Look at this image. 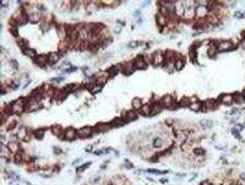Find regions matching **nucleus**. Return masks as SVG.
<instances>
[{"mask_svg": "<svg viewBox=\"0 0 245 185\" xmlns=\"http://www.w3.org/2000/svg\"><path fill=\"white\" fill-rule=\"evenodd\" d=\"M166 62V58H164V54L161 52V50H157L154 53H152V60H151V64L153 66H163Z\"/></svg>", "mask_w": 245, "mask_h": 185, "instance_id": "obj_1", "label": "nucleus"}, {"mask_svg": "<svg viewBox=\"0 0 245 185\" xmlns=\"http://www.w3.org/2000/svg\"><path fill=\"white\" fill-rule=\"evenodd\" d=\"M195 17H196V7L195 6H191V7H185L184 16L180 20L184 21V22H190V21L195 20Z\"/></svg>", "mask_w": 245, "mask_h": 185, "instance_id": "obj_2", "label": "nucleus"}, {"mask_svg": "<svg viewBox=\"0 0 245 185\" xmlns=\"http://www.w3.org/2000/svg\"><path fill=\"white\" fill-rule=\"evenodd\" d=\"M131 62H133V65H134L135 70H143V69H147V66H148V64L145 60V57L143 55L135 57Z\"/></svg>", "mask_w": 245, "mask_h": 185, "instance_id": "obj_3", "label": "nucleus"}, {"mask_svg": "<svg viewBox=\"0 0 245 185\" xmlns=\"http://www.w3.org/2000/svg\"><path fill=\"white\" fill-rule=\"evenodd\" d=\"M234 49V44L230 41H221L217 43V52L223 53V52H229Z\"/></svg>", "mask_w": 245, "mask_h": 185, "instance_id": "obj_4", "label": "nucleus"}, {"mask_svg": "<svg viewBox=\"0 0 245 185\" xmlns=\"http://www.w3.org/2000/svg\"><path fill=\"white\" fill-rule=\"evenodd\" d=\"M95 134V130L92 126H82L77 130V136L81 139H88Z\"/></svg>", "mask_w": 245, "mask_h": 185, "instance_id": "obj_5", "label": "nucleus"}, {"mask_svg": "<svg viewBox=\"0 0 245 185\" xmlns=\"http://www.w3.org/2000/svg\"><path fill=\"white\" fill-rule=\"evenodd\" d=\"M76 137H78V136H77V130H75L74 127H68V129H65V130H64V134L60 136V139L66 140V141H72V140H75Z\"/></svg>", "mask_w": 245, "mask_h": 185, "instance_id": "obj_6", "label": "nucleus"}, {"mask_svg": "<svg viewBox=\"0 0 245 185\" xmlns=\"http://www.w3.org/2000/svg\"><path fill=\"white\" fill-rule=\"evenodd\" d=\"M87 25H88V28L91 30L93 36H99L102 33V31L105 28L104 25L98 24V22H92V24H87Z\"/></svg>", "mask_w": 245, "mask_h": 185, "instance_id": "obj_7", "label": "nucleus"}, {"mask_svg": "<svg viewBox=\"0 0 245 185\" xmlns=\"http://www.w3.org/2000/svg\"><path fill=\"white\" fill-rule=\"evenodd\" d=\"M169 21L171 20L168 17H166V16H163V15H161V14L157 12V15H156V24H157V26L159 27L161 31H162V28H164V27L168 26Z\"/></svg>", "mask_w": 245, "mask_h": 185, "instance_id": "obj_8", "label": "nucleus"}, {"mask_svg": "<svg viewBox=\"0 0 245 185\" xmlns=\"http://www.w3.org/2000/svg\"><path fill=\"white\" fill-rule=\"evenodd\" d=\"M159 102H161V104L163 105V108H168V109H171V107L175 104L174 97H173V96H169V94L163 96V97L159 99Z\"/></svg>", "mask_w": 245, "mask_h": 185, "instance_id": "obj_9", "label": "nucleus"}, {"mask_svg": "<svg viewBox=\"0 0 245 185\" xmlns=\"http://www.w3.org/2000/svg\"><path fill=\"white\" fill-rule=\"evenodd\" d=\"M210 14V9L206 6H196V19L199 20H204L209 16Z\"/></svg>", "mask_w": 245, "mask_h": 185, "instance_id": "obj_10", "label": "nucleus"}, {"mask_svg": "<svg viewBox=\"0 0 245 185\" xmlns=\"http://www.w3.org/2000/svg\"><path fill=\"white\" fill-rule=\"evenodd\" d=\"M121 65V72L124 75H131L135 71V67L133 65V62H124L120 64Z\"/></svg>", "mask_w": 245, "mask_h": 185, "instance_id": "obj_11", "label": "nucleus"}, {"mask_svg": "<svg viewBox=\"0 0 245 185\" xmlns=\"http://www.w3.org/2000/svg\"><path fill=\"white\" fill-rule=\"evenodd\" d=\"M152 147L156 150H164L166 148V140L163 137H154L152 140Z\"/></svg>", "mask_w": 245, "mask_h": 185, "instance_id": "obj_12", "label": "nucleus"}, {"mask_svg": "<svg viewBox=\"0 0 245 185\" xmlns=\"http://www.w3.org/2000/svg\"><path fill=\"white\" fill-rule=\"evenodd\" d=\"M218 101H219L222 104H224V105H232V104L234 103V96H233V94H229V93L222 94V96L219 97Z\"/></svg>", "mask_w": 245, "mask_h": 185, "instance_id": "obj_13", "label": "nucleus"}, {"mask_svg": "<svg viewBox=\"0 0 245 185\" xmlns=\"http://www.w3.org/2000/svg\"><path fill=\"white\" fill-rule=\"evenodd\" d=\"M35 64L37 66H39V67H44V66H47L48 64H49V60H48V55H44V54H40V55H38L37 58H36L35 60Z\"/></svg>", "mask_w": 245, "mask_h": 185, "instance_id": "obj_14", "label": "nucleus"}, {"mask_svg": "<svg viewBox=\"0 0 245 185\" xmlns=\"http://www.w3.org/2000/svg\"><path fill=\"white\" fill-rule=\"evenodd\" d=\"M184 12H185L184 2H183V1H176V2H175V15H176V17L183 19Z\"/></svg>", "mask_w": 245, "mask_h": 185, "instance_id": "obj_15", "label": "nucleus"}, {"mask_svg": "<svg viewBox=\"0 0 245 185\" xmlns=\"http://www.w3.org/2000/svg\"><path fill=\"white\" fill-rule=\"evenodd\" d=\"M137 115H139V112H137V110H134V109H131V110H129V112L124 113L123 118L126 120V123H130V122H133V120L137 119Z\"/></svg>", "mask_w": 245, "mask_h": 185, "instance_id": "obj_16", "label": "nucleus"}, {"mask_svg": "<svg viewBox=\"0 0 245 185\" xmlns=\"http://www.w3.org/2000/svg\"><path fill=\"white\" fill-rule=\"evenodd\" d=\"M40 108V102H38V101H35V99H30V102L27 103V105H26V110L27 112H35V110H38Z\"/></svg>", "mask_w": 245, "mask_h": 185, "instance_id": "obj_17", "label": "nucleus"}, {"mask_svg": "<svg viewBox=\"0 0 245 185\" xmlns=\"http://www.w3.org/2000/svg\"><path fill=\"white\" fill-rule=\"evenodd\" d=\"M28 20H30V22H32V24H37V22H42V20H43V17H42V12H39L38 10H36L35 12H32V14H30L28 15Z\"/></svg>", "mask_w": 245, "mask_h": 185, "instance_id": "obj_18", "label": "nucleus"}, {"mask_svg": "<svg viewBox=\"0 0 245 185\" xmlns=\"http://www.w3.org/2000/svg\"><path fill=\"white\" fill-rule=\"evenodd\" d=\"M139 113L143 117H151L152 113V104H143L139 109Z\"/></svg>", "mask_w": 245, "mask_h": 185, "instance_id": "obj_19", "label": "nucleus"}, {"mask_svg": "<svg viewBox=\"0 0 245 185\" xmlns=\"http://www.w3.org/2000/svg\"><path fill=\"white\" fill-rule=\"evenodd\" d=\"M120 71H121V65H120V64H118V65H113V66H110V67L107 70V72H108L109 77H114V76H115V75H118Z\"/></svg>", "mask_w": 245, "mask_h": 185, "instance_id": "obj_20", "label": "nucleus"}, {"mask_svg": "<svg viewBox=\"0 0 245 185\" xmlns=\"http://www.w3.org/2000/svg\"><path fill=\"white\" fill-rule=\"evenodd\" d=\"M28 135H30V134H28V129H27L26 126H20V129H19V131H17V139L25 141V140L27 139Z\"/></svg>", "mask_w": 245, "mask_h": 185, "instance_id": "obj_21", "label": "nucleus"}, {"mask_svg": "<svg viewBox=\"0 0 245 185\" xmlns=\"http://www.w3.org/2000/svg\"><path fill=\"white\" fill-rule=\"evenodd\" d=\"M110 124V127H120V126H124L126 124V120L123 118V117H119V118H115L112 120Z\"/></svg>", "mask_w": 245, "mask_h": 185, "instance_id": "obj_22", "label": "nucleus"}, {"mask_svg": "<svg viewBox=\"0 0 245 185\" xmlns=\"http://www.w3.org/2000/svg\"><path fill=\"white\" fill-rule=\"evenodd\" d=\"M109 129H110V124L108 123H98L93 127L95 132H104V131L109 130Z\"/></svg>", "mask_w": 245, "mask_h": 185, "instance_id": "obj_23", "label": "nucleus"}, {"mask_svg": "<svg viewBox=\"0 0 245 185\" xmlns=\"http://www.w3.org/2000/svg\"><path fill=\"white\" fill-rule=\"evenodd\" d=\"M60 59H61V57H60V54H59L58 52H54V53H49V54H48V60H49V64H50V65L57 64Z\"/></svg>", "mask_w": 245, "mask_h": 185, "instance_id": "obj_24", "label": "nucleus"}, {"mask_svg": "<svg viewBox=\"0 0 245 185\" xmlns=\"http://www.w3.org/2000/svg\"><path fill=\"white\" fill-rule=\"evenodd\" d=\"M7 147H9L10 152H11V153H14V154L19 153V152L21 151V148H20V146H19L17 141H10V142L7 144Z\"/></svg>", "mask_w": 245, "mask_h": 185, "instance_id": "obj_25", "label": "nucleus"}, {"mask_svg": "<svg viewBox=\"0 0 245 185\" xmlns=\"http://www.w3.org/2000/svg\"><path fill=\"white\" fill-rule=\"evenodd\" d=\"M162 110H163V105L161 104V102H159V101H158V102H154V103L152 104V113H151V117H152V115H156V114H159Z\"/></svg>", "mask_w": 245, "mask_h": 185, "instance_id": "obj_26", "label": "nucleus"}, {"mask_svg": "<svg viewBox=\"0 0 245 185\" xmlns=\"http://www.w3.org/2000/svg\"><path fill=\"white\" fill-rule=\"evenodd\" d=\"M174 66H175V70H183V67L185 66V59L181 57V55H179L178 54V57H176V60L174 62Z\"/></svg>", "mask_w": 245, "mask_h": 185, "instance_id": "obj_27", "label": "nucleus"}, {"mask_svg": "<svg viewBox=\"0 0 245 185\" xmlns=\"http://www.w3.org/2000/svg\"><path fill=\"white\" fill-rule=\"evenodd\" d=\"M17 45L21 48V50H22V52L30 48V47H28V41H26L25 38H21V37H19V38H17Z\"/></svg>", "mask_w": 245, "mask_h": 185, "instance_id": "obj_28", "label": "nucleus"}, {"mask_svg": "<svg viewBox=\"0 0 245 185\" xmlns=\"http://www.w3.org/2000/svg\"><path fill=\"white\" fill-rule=\"evenodd\" d=\"M142 105H143V104H142V101H141V98H139V97H135V98L131 101V107H133L134 110H137V112H139V109H140Z\"/></svg>", "mask_w": 245, "mask_h": 185, "instance_id": "obj_29", "label": "nucleus"}, {"mask_svg": "<svg viewBox=\"0 0 245 185\" xmlns=\"http://www.w3.org/2000/svg\"><path fill=\"white\" fill-rule=\"evenodd\" d=\"M50 131H52L55 136H59V137L64 134V130H63V127H61L60 125H53V126L50 127Z\"/></svg>", "mask_w": 245, "mask_h": 185, "instance_id": "obj_30", "label": "nucleus"}, {"mask_svg": "<svg viewBox=\"0 0 245 185\" xmlns=\"http://www.w3.org/2000/svg\"><path fill=\"white\" fill-rule=\"evenodd\" d=\"M190 104H191V98H190V97H183V98L179 101V103H178V105H179L180 108L189 107Z\"/></svg>", "mask_w": 245, "mask_h": 185, "instance_id": "obj_31", "label": "nucleus"}, {"mask_svg": "<svg viewBox=\"0 0 245 185\" xmlns=\"http://www.w3.org/2000/svg\"><path fill=\"white\" fill-rule=\"evenodd\" d=\"M26 57H28V58H31V59H33L35 60L36 58L38 57V54H37V52H36V49H33V48H28V49H26V50H23L22 52Z\"/></svg>", "mask_w": 245, "mask_h": 185, "instance_id": "obj_32", "label": "nucleus"}, {"mask_svg": "<svg viewBox=\"0 0 245 185\" xmlns=\"http://www.w3.org/2000/svg\"><path fill=\"white\" fill-rule=\"evenodd\" d=\"M189 108H190V110H192V112H200L201 108H202V103H201L200 101L192 102V103L189 105Z\"/></svg>", "mask_w": 245, "mask_h": 185, "instance_id": "obj_33", "label": "nucleus"}, {"mask_svg": "<svg viewBox=\"0 0 245 185\" xmlns=\"http://www.w3.org/2000/svg\"><path fill=\"white\" fill-rule=\"evenodd\" d=\"M44 132H45V129H43V127H40V129H36L35 131H33V134H32V136H35L36 139L40 140V139H43Z\"/></svg>", "mask_w": 245, "mask_h": 185, "instance_id": "obj_34", "label": "nucleus"}, {"mask_svg": "<svg viewBox=\"0 0 245 185\" xmlns=\"http://www.w3.org/2000/svg\"><path fill=\"white\" fill-rule=\"evenodd\" d=\"M196 55H197V53H196V49H194V48H191L190 47V49H189V58H190V60L194 62V64H196Z\"/></svg>", "mask_w": 245, "mask_h": 185, "instance_id": "obj_35", "label": "nucleus"}, {"mask_svg": "<svg viewBox=\"0 0 245 185\" xmlns=\"http://www.w3.org/2000/svg\"><path fill=\"white\" fill-rule=\"evenodd\" d=\"M91 164H92V162H87V163H83V164H82L81 167H78V168L76 169V173H77V174H81V173H82V172H85V170H86V169H87V168H88V167H90Z\"/></svg>", "mask_w": 245, "mask_h": 185, "instance_id": "obj_36", "label": "nucleus"}, {"mask_svg": "<svg viewBox=\"0 0 245 185\" xmlns=\"http://www.w3.org/2000/svg\"><path fill=\"white\" fill-rule=\"evenodd\" d=\"M50 27H52V25L48 24V22H45V21H42L40 25H39V28L42 30V32H48L50 30Z\"/></svg>", "mask_w": 245, "mask_h": 185, "instance_id": "obj_37", "label": "nucleus"}, {"mask_svg": "<svg viewBox=\"0 0 245 185\" xmlns=\"http://www.w3.org/2000/svg\"><path fill=\"white\" fill-rule=\"evenodd\" d=\"M141 43L140 41H131V42H129L128 43V48H130V49H135V48H139L140 47Z\"/></svg>", "mask_w": 245, "mask_h": 185, "instance_id": "obj_38", "label": "nucleus"}, {"mask_svg": "<svg viewBox=\"0 0 245 185\" xmlns=\"http://www.w3.org/2000/svg\"><path fill=\"white\" fill-rule=\"evenodd\" d=\"M9 65H10V67L12 69V70H19V67H20V64L17 62V60L16 59H10L9 60Z\"/></svg>", "mask_w": 245, "mask_h": 185, "instance_id": "obj_39", "label": "nucleus"}, {"mask_svg": "<svg viewBox=\"0 0 245 185\" xmlns=\"http://www.w3.org/2000/svg\"><path fill=\"white\" fill-rule=\"evenodd\" d=\"M101 48H102V47H101L99 44H90L88 52H90V53H92V54H95V53H97V52H98Z\"/></svg>", "mask_w": 245, "mask_h": 185, "instance_id": "obj_40", "label": "nucleus"}, {"mask_svg": "<svg viewBox=\"0 0 245 185\" xmlns=\"http://www.w3.org/2000/svg\"><path fill=\"white\" fill-rule=\"evenodd\" d=\"M234 102L238 103V104H243L245 102V98L243 94H235L234 96Z\"/></svg>", "mask_w": 245, "mask_h": 185, "instance_id": "obj_41", "label": "nucleus"}, {"mask_svg": "<svg viewBox=\"0 0 245 185\" xmlns=\"http://www.w3.org/2000/svg\"><path fill=\"white\" fill-rule=\"evenodd\" d=\"M192 152L195 156H204V154L206 153V151L204 150V148H201V147H195L194 150H192Z\"/></svg>", "mask_w": 245, "mask_h": 185, "instance_id": "obj_42", "label": "nucleus"}, {"mask_svg": "<svg viewBox=\"0 0 245 185\" xmlns=\"http://www.w3.org/2000/svg\"><path fill=\"white\" fill-rule=\"evenodd\" d=\"M17 125V120H9V124H7V130H12L15 126Z\"/></svg>", "mask_w": 245, "mask_h": 185, "instance_id": "obj_43", "label": "nucleus"}, {"mask_svg": "<svg viewBox=\"0 0 245 185\" xmlns=\"http://www.w3.org/2000/svg\"><path fill=\"white\" fill-rule=\"evenodd\" d=\"M201 125H202L204 127H212V126H213V123H212L211 120H202V122H201Z\"/></svg>", "mask_w": 245, "mask_h": 185, "instance_id": "obj_44", "label": "nucleus"}, {"mask_svg": "<svg viewBox=\"0 0 245 185\" xmlns=\"http://www.w3.org/2000/svg\"><path fill=\"white\" fill-rule=\"evenodd\" d=\"M64 80H65V77L59 76V77H54V79H52L50 81H52V82H55V84H60V82H63Z\"/></svg>", "mask_w": 245, "mask_h": 185, "instance_id": "obj_45", "label": "nucleus"}, {"mask_svg": "<svg viewBox=\"0 0 245 185\" xmlns=\"http://www.w3.org/2000/svg\"><path fill=\"white\" fill-rule=\"evenodd\" d=\"M9 31L12 33V36L17 37L19 38V31H17V27H9Z\"/></svg>", "mask_w": 245, "mask_h": 185, "instance_id": "obj_46", "label": "nucleus"}, {"mask_svg": "<svg viewBox=\"0 0 245 185\" xmlns=\"http://www.w3.org/2000/svg\"><path fill=\"white\" fill-rule=\"evenodd\" d=\"M76 70H77V67H76V66H74V65H71L70 67L65 69V72H68V74H71V72H75Z\"/></svg>", "mask_w": 245, "mask_h": 185, "instance_id": "obj_47", "label": "nucleus"}, {"mask_svg": "<svg viewBox=\"0 0 245 185\" xmlns=\"http://www.w3.org/2000/svg\"><path fill=\"white\" fill-rule=\"evenodd\" d=\"M27 170H28V172H36V170H39V169H38V167H37V166L31 164V166L27 168Z\"/></svg>", "mask_w": 245, "mask_h": 185, "instance_id": "obj_48", "label": "nucleus"}, {"mask_svg": "<svg viewBox=\"0 0 245 185\" xmlns=\"http://www.w3.org/2000/svg\"><path fill=\"white\" fill-rule=\"evenodd\" d=\"M6 92H7V86L5 84H2V86H1V94H5Z\"/></svg>", "mask_w": 245, "mask_h": 185, "instance_id": "obj_49", "label": "nucleus"}, {"mask_svg": "<svg viewBox=\"0 0 245 185\" xmlns=\"http://www.w3.org/2000/svg\"><path fill=\"white\" fill-rule=\"evenodd\" d=\"M54 153H55V154H61V153H63V151H61V148H59V147L54 146Z\"/></svg>", "mask_w": 245, "mask_h": 185, "instance_id": "obj_50", "label": "nucleus"}, {"mask_svg": "<svg viewBox=\"0 0 245 185\" xmlns=\"http://www.w3.org/2000/svg\"><path fill=\"white\" fill-rule=\"evenodd\" d=\"M134 17H136V19H140V17H141V11H140V10H136V11L134 12Z\"/></svg>", "mask_w": 245, "mask_h": 185, "instance_id": "obj_51", "label": "nucleus"}, {"mask_svg": "<svg viewBox=\"0 0 245 185\" xmlns=\"http://www.w3.org/2000/svg\"><path fill=\"white\" fill-rule=\"evenodd\" d=\"M125 167H126V168H130V169L134 168V166H133L131 162H129V161H125Z\"/></svg>", "mask_w": 245, "mask_h": 185, "instance_id": "obj_52", "label": "nucleus"}, {"mask_svg": "<svg viewBox=\"0 0 245 185\" xmlns=\"http://www.w3.org/2000/svg\"><path fill=\"white\" fill-rule=\"evenodd\" d=\"M234 16H235V17H238V19H243V17H244V15H243L242 12H238V11L234 14Z\"/></svg>", "mask_w": 245, "mask_h": 185, "instance_id": "obj_53", "label": "nucleus"}, {"mask_svg": "<svg viewBox=\"0 0 245 185\" xmlns=\"http://www.w3.org/2000/svg\"><path fill=\"white\" fill-rule=\"evenodd\" d=\"M233 135H235L238 139H240V134H239V131H238V130H235V129L233 130Z\"/></svg>", "mask_w": 245, "mask_h": 185, "instance_id": "obj_54", "label": "nucleus"}, {"mask_svg": "<svg viewBox=\"0 0 245 185\" xmlns=\"http://www.w3.org/2000/svg\"><path fill=\"white\" fill-rule=\"evenodd\" d=\"M81 70L86 74V71H87V70H90V67H88V66H82V67H81Z\"/></svg>", "mask_w": 245, "mask_h": 185, "instance_id": "obj_55", "label": "nucleus"}, {"mask_svg": "<svg viewBox=\"0 0 245 185\" xmlns=\"http://www.w3.org/2000/svg\"><path fill=\"white\" fill-rule=\"evenodd\" d=\"M201 185H212V184H211L209 180H205V182H202V183H201Z\"/></svg>", "mask_w": 245, "mask_h": 185, "instance_id": "obj_56", "label": "nucleus"}, {"mask_svg": "<svg viewBox=\"0 0 245 185\" xmlns=\"http://www.w3.org/2000/svg\"><path fill=\"white\" fill-rule=\"evenodd\" d=\"M86 151H87V152H91V151H92V146H88V147H86Z\"/></svg>", "mask_w": 245, "mask_h": 185, "instance_id": "obj_57", "label": "nucleus"}, {"mask_svg": "<svg viewBox=\"0 0 245 185\" xmlns=\"http://www.w3.org/2000/svg\"><path fill=\"white\" fill-rule=\"evenodd\" d=\"M240 47H242L243 49H245V41H243V42L240 43Z\"/></svg>", "mask_w": 245, "mask_h": 185, "instance_id": "obj_58", "label": "nucleus"}, {"mask_svg": "<svg viewBox=\"0 0 245 185\" xmlns=\"http://www.w3.org/2000/svg\"><path fill=\"white\" fill-rule=\"evenodd\" d=\"M161 183H167V179H161Z\"/></svg>", "mask_w": 245, "mask_h": 185, "instance_id": "obj_59", "label": "nucleus"}, {"mask_svg": "<svg viewBox=\"0 0 245 185\" xmlns=\"http://www.w3.org/2000/svg\"><path fill=\"white\" fill-rule=\"evenodd\" d=\"M243 36H244V39H245V31H243Z\"/></svg>", "mask_w": 245, "mask_h": 185, "instance_id": "obj_60", "label": "nucleus"}, {"mask_svg": "<svg viewBox=\"0 0 245 185\" xmlns=\"http://www.w3.org/2000/svg\"><path fill=\"white\" fill-rule=\"evenodd\" d=\"M243 96H244V98H245V91H244V93H243Z\"/></svg>", "mask_w": 245, "mask_h": 185, "instance_id": "obj_61", "label": "nucleus"}]
</instances>
